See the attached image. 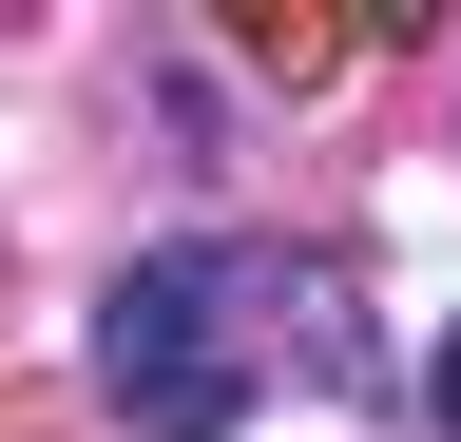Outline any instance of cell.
Masks as SVG:
<instances>
[{"instance_id":"6da1fadb","label":"cell","mask_w":461,"mask_h":442,"mask_svg":"<svg viewBox=\"0 0 461 442\" xmlns=\"http://www.w3.org/2000/svg\"><path fill=\"white\" fill-rule=\"evenodd\" d=\"M96 384H115L135 442H230L250 384H269V269L230 250V231L135 250V269L96 289Z\"/></svg>"},{"instance_id":"7a4b0ae2","label":"cell","mask_w":461,"mask_h":442,"mask_svg":"<svg viewBox=\"0 0 461 442\" xmlns=\"http://www.w3.org/2000/svg\"><path fill=\"white\" fill-rule=\"evenodd\" d=\"M423 404H442V442H461V327H442V365H423Z\"/></svg>"}]
</instances>
